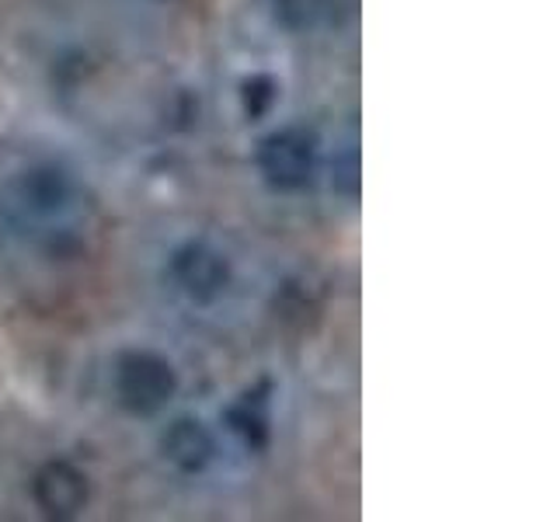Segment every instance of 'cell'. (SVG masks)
I'll return each mask as SVG.
<instances>
[{
	"mask_svg": "<svg viewBox=\"0 0 557 522\" xmlns=\"http://www.w3.org/2000/svg\"><path fill=\"white\" fill-rule=\"evenodd\" d=\"M174 390H178V373H174V365L164 356L147 352V348H133V352L119 356L115 397L129 414H157L161 408H168Z\"/></svg>",
	"mask_w": 557,
	"mask_h": 522,
	"instance_id": "obj_1",
	"label": "cell"
},
{
	"mask_svg": "<svg viewBox=\"0 0 557 522\" xmlns=\"http://www.w3.org/2000/svg\"><path fill=\"white\" fill-rule=\"evenodd\" d=\"M258 171L272 188H307L318 171V136L304 126H286L258 144Z\"/></svg>",
	"mask_w": 557,
	"mask_h": 522,
	"instance_id": "obj_2",
	"label": "cell"
},
{
	"mask_svg": "<svg viewBox=\"0 0 557 522\" xmlns=\"http://www.w3.org/2000/svg\"><path fill=\"white\" fill-rule=\"evenodd\" d=\"M171 278L191 303H213L231 283V265L226 258L206 240H191L171 258Z\"/></svg>",
	"mask_w": 557,
	"mask_h": 522,
	"instance_id": "obj_3",
	"label": "cell"
},
{
	"mask_svg": "<svg viewBox=\"0 0 557 522\" xmlns=\"http://www.w3.org/2000/svg\"><path fill=\"white\" fill-rule=\"evenodd\" d=\"M32 498L49 519H70L87 505V477L74 463L52 460L35 474Z\"/></svg>",
	"mask_w": 557,
	"mask_h": 522,
	"instance_id": "obj_4",
	"label": "cell"
},
{
	"mask_svg": "<svg viewBox=\"0 0 557 522\" xmlns=\"http://www.w3.org/2000/svg\"><path fill=\"white\" fill-rule=\"evenodd\" d=\"M226 425L251 452H261L272 435V383L261 380L258 387L244 390L231 408H226Z\"/></svg>",
	"mask_w": 557,
	"mask_h": 522,
	"instance_id": "obj_5",
	"label": "cell"
},
{
	"mask_svg": "<svg viewBox=\"0 0 557 522\" xmlns=\"http://www.w3.org/2000/svg\"><path fill=\"white\" fill-rule=\"evenodd\" d=\"M161 452L168 463L182 470V474H199V470H206V463L213 460L216 443L199 418H178V422L168 425V432L161 435Z\"/></svg>",
	"mask_w": 557,
	"mask_h": 522,
	"instance_id": "obj_6",
	"label": "cell"
},
{
	"mask_svg": "<svg viewBox=\"0 0 557 522\" xmlns=\"http://www.w3.org/2000/svg\"><path fill=\"white\" fill-rule=\"evenodd\" d=\"M22 199L32 213H57V209L66 206L70 199V182L66 174L57 167H39V171H28L25 182H22Z\"/></svg>",
	"mask_w": 557,
	"mask_h": 522,
	"instance_id": "obj_7",
	"label": "cell"
},
{
	"mask_svg": "<svg viewBox=\"0 0 557 522\" xmlns=\"http://www.w3.org/2000/svg\"><path fill=\"white\" fill-rule=\"evenodd\" d=\"M278 98V84L269 74H255L240 84V101H244V115L248 119H261Z\"/></svg>",
	"mask_w": 557,
	"mask_h": 522,
	"instance_id": "obj_8",
	"label": "cell"
}]
</instances>
